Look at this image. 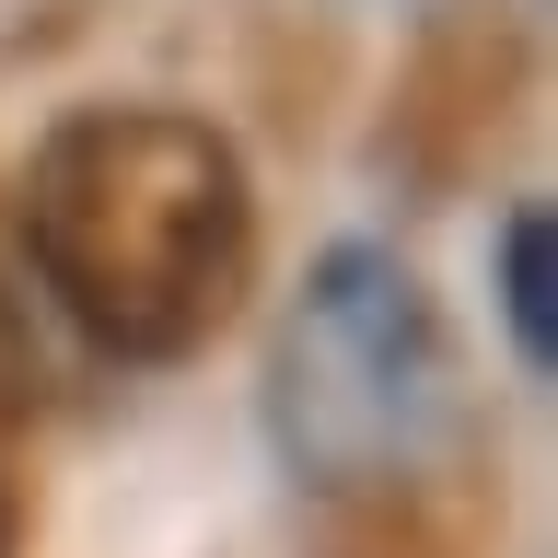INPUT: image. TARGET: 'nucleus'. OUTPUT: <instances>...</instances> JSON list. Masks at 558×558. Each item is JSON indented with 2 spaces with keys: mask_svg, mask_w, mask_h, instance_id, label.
<instances>
[{
  "mask_svg": "<svg viewBox=\"0 0 558 558\" xmlns=\"http://www.w3.org/2000/svg\"><path fill=\"white\" fill-rule=\"evenodd\" d=\"M500 314H512L523 373H547L558 361V233H547V209L500 221Z\"/></svg>",
  "mask_w": 558,
  "mask_h": 558,
  "instance_id": "nucleus-3",
  "label": "nucleus"
},
{
  "mask_svg": "<svg viewBox=\"0 0 558 558\" xmlns=\"http://www.w3.org/2000/svg\"><path fill=\"white\" fill-rule=\"evenodd\" d=\"M453 418H465L453 408V349H442L418 268L384 244H338L303 279V303L279 326V373H268V430L291 453V477L396 488L418 465H442Z\"/></svg>",
  "mask_w": 558,
  "mask_h": 558,
  "instance_id": "nucleus-2",
  "label": "nucleus"
},
{
  "mask_svg": "<svg viewBox=\"0 0 558 558\" xmlns=\"http://www.w3.org/2000/svg\"><path fill=\"white\" fill-rule=\"evenodd\" d=\"M0 558H12V512H0Z\"/></svg>",
  "mask_w": 558,
  "mask_h": 558,
  "instance_id": "nucleus-4",
  "label": "nucleus"
},
{
  "mask_svg": "<svg viewBox=\"0 0 558 558\" xmlns=\"http://www.w3.org/2000/svg\"><path fill=\"white\" fill-rule=\"evenodd\" d=\"M24 268L105 361H186L256 279L244 151L186 105H70L24 163Z\"/></svg>",
  "mask_w": 558,
  "mask_h": 558,
  "instance_id": "nucleus-1",
  "label": "nucleus"
}]
</instances>
